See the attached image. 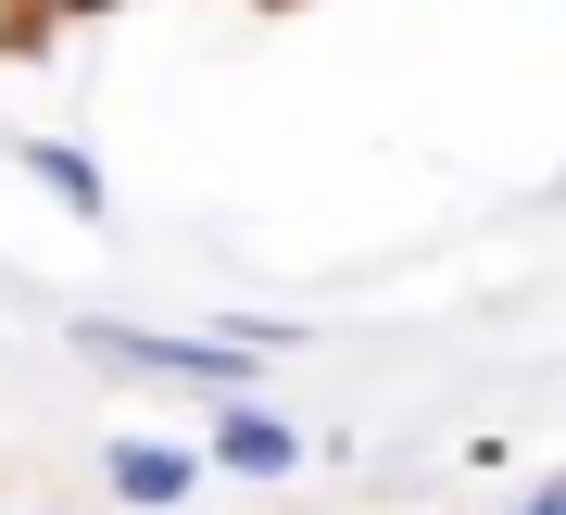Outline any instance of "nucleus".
Returning a JSON list of instances; mask_svg holds the SVG:
<instances>
[{"instance_id":"obj_7","label":"nucleus","mask_w":566,"mask_h":515,"mask_svg":"<svg viewBox=\"0 0 566 515\" xmlns=\"http://www.w3.org/2000/svg\"><path fill=\"white\" fill-rule=\"evenodd\" d=\"M554 189H566V177H554Z\"/></svg>"},{"instance_id":"obj_4","label":"nucleus","mask_w":566,"mask_h":515,"mask_svg":"<svg viewBox=\"0 0 566 515\" xmlns=\"http://www.w3.org/2000/svg\"><path fill=\"white\" fill-rule=\"evenodd\" d=\"M13 164H25L76 227H114V177H102V151H88V139H13Z\"/></svg>"},{"instance_id":"obj_5","label":"nucleus","mask_w":566,"mask_h":515,"mask_svg":"<svg viewBox=\"0 0 566 515\" xmlns=\"http://www.w3.org/2000/svg\"><path fill=\"white\" fill-rule=\"evenodd\" d=\"M63 13H76V0H0V63L51 51V39H63Z\"/></svg>"},{"instance_id":"obj_2","label":"nucleus","mask_w":566,"mask_h":515,"mask_svg":"<svg viewBox=\"0 0 566 515\" xmlns=\"http://www.w3.org/2000/svg\"><path fill=\"white\" fill-rule=\"evenodd\" d=\"M214 477V453L202 440H164V428H126V440H102V491L126 503V515H177L189 491Z\"/></svg>"},{"instance_id":"obj_3","label":"nucleus","mask_w":566,"mask_h":515,"mask_svg":"<svg viewBox=\"0 0 566 515\" xmlns=\"http://www.w3.org/2000/svg\"><path fill=\"white\" fill-rule=\"evenodd\" d=\"M202 453H214L227 477H303V465H315V440L290 428L277 402H252V390H240V402H214V428H202Z\"/></svg>"},{"instance_id":"obj_6","label":"nucleus","mask_w":566,"mask_h":515,"mask_svg":"<svg viewBox=\"0 0 566 515\" xmlns=\"http://www.w3.org/2000/svg\"><path fill=\"white\" fill-rule=\"evenodd\" d=\"M516 515H566V465H554V477H528V491H516Z\"/></svg>"},{"instance_id":"obj_1","label":"nucleus","mask_w":566,"mask_h":515,"mask_svg":"<svg viewBox=\"0 0 566 515\" xmlns=\"http://www.w3.org/2000/svg\"><path fill=\"white\" fill-rule=\"evenodd\" d=\"M76 353H88V365H114V377H164V390H214V402H240V390H252V353H240V339H214V327L76 315Z\"/></svg>"}]
</instances>
